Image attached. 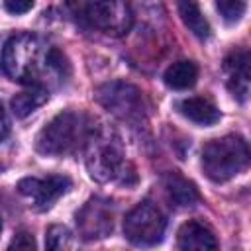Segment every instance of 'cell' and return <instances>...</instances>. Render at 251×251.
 Listing matches in <instances>:
<instances>
[{"label":"cell","instance_id":"6da1fadb","mask_svg":"<svg viewBox=\"0 0 251 251\" xmlns=\"http://www.w3.org/2000/svg\"><path fill=\"white\" fill-rule=\"evenodd\" d=\"M0 65L4 75L14 82L45 90L61 84L71 73L67 57L33 33L12 35L4 43Z\"/></svg>","mask_w":251,"mask_h":251},{"label":"cell","instance_id":"7a4b0ae2","mask_svg":"<svg viewBox=\"0 0 251 251\" xmlns=\"http://www.w3.org/2000/svg\"><path fill=\"white\" fill-rule=\"evenodd\" d=\"M90 135L88 122L82 114L65 110L57 114L35 137V149L41 155H67L86 145Z\"/></svg>","mask_w":251,"mask_h":251},{"label":"cell","instance_id":"3957f363","mask_svg":"<svg viewBox=\"0 0 251 251\" xmlns=\"http://www.w3.org/2000/svg\"><path fill=\"white\" fill-rule=\"evenodd\" d=\"M249 165V147L241 135H224L212 139L202 149V169L214 182H226L237 176Z\"/></svg>","mask_w":251,"mask_h":251},{"label":"cell","instance_id":"277c9868","mask_svg":"<svg viewBox=\"0 0 251 251\" xmlns=\"http://www.w3.org/2000/svg\"><path fill=\"white\" fill-rule=\"evenodd\" d=\"M116 137L102 135L90 131L88 135V153H86V167L92 178L98 182H108V180H124L126 182V169L127 163L124 159V153L120 145L116 143Z\"/></svg>","mask_w":251,"mask_h":251},{"label":"cell","instance_id":"5b68a950","mask_svg":"<svg viewBox=\"0 0 251 251\" xmlns=\"http://www.w3.org/2000/svg\"><path fill=\"white\" fill-rule=\"evenodd\" d=\"M165 216L149 200L137 204L124 220V235L129 243L137 247H151L161 243L165 235Z\"/></svg>","mask_w":251,"mask_h":251},{"label":"cell","instance_id":"8992f818","mask_svg":"<svg viewBox=\"0 0 251 251\" xmlns=\"http://www.w3.org/2000/svg\"><path fill=\"white\" fill-rule=\"evenodd\" d=\"M75 8L88 25L108 35H124L133 24L131 8L126 2H82Z\"/></svg>","mask_w":251,"mask_h":251},{"label":"cell","instance_id":"52a82bcc","mask_svg":"<svg viewBox=\"0 0 251 251\" xmlns=\"http://www.w3.org/2000/svg\"><path fill=\"white\" fill-rule=\"evenodd\" d=\"M98 102L126 122H139L143 118V96L141 92L126 82H108L96 92Z\"/></svg>","mask_w":251,"mask_h":251},{"label":"cell","instance_id":"ba28073f","mask_svg":"<svg viewBox=\"0 0 251 251\" xmlns=\"http://www.w3.org/2000/svg\"><path fill=\"white\" fill-rule=\"evenodd\" d=\"M76 229L84 241L108 237L114 229L112 206L102 198H90L76 212Z\"/></svg>","mask_w":251,"mask_h":251},{"label":"cell","instance_id":"9c48e42d","mask_svg":"<svg viewBox=\"0 0 251 251\" xmlns=\"http://www.w3.org/2000/svg\"><path fill=\"white\" fill-rule=\"evenodd\" d=\"M71 188V178L65 175H49L47 178H22L18 182V192L33 200L39 210L49 208L59 196H63Z\"/></svg>","mask_w":251,"mask_h":251},{"label":"cell","instance_id":"30bf717a","mask_svg":"<svg viewBox=\"0 0 251 251\" xmlns=\"http://www.w3.org/2000/svg\"><path fill=\"white\" fill-rule=\"evenodd\" d=\"M224 73H226V84H227L229 92L239 102H245L249 96V80H251L249 51H245V49L231 51L224 59Z\"/></svg>","mask_w":251,"mask_h":251},{"label":"cell","instance_id":"8fae6325","mask_svg":"<svg viewBox=\"0 0 251 251\" xmlns=\"http://www.w3.org/2000/svg\"><path fill=\"white\" fill-rule=\"evenodd\" d=\"M176 241L180 251H218V241L212 229L196 220H188L180 226Z\"/></svg>","mask_w":251,"mask_h":251},{"label":"cell","instance_id":"7c38bea8","mask_svg":"<svg viewBox=\"0 0 251 251\" xmlns=\"http://www.w3.org/2000/svg\"><path fill=\"white\" fill-rule=\"evenodd\" d=\"M163 186H165V192L169 196V200L176 206V208H188V206H194L198 202V190L196 186L186 180L182 175L178 173H169L163 180Z\"/></svg>","mask_w":251,"mask_h":251},{"label":"cell","instance_id":"4fadbf2b","mask_svg":"<svg viewBox=\"0 0 251 251\" xmlns=\"http://www.w3.org/2000/svg\"><path fill=\"white\" fill-rule=\"evenodd\" d=\"M178 110L184 118H188L194 124L200 126H212L220 120V110L202 96H192V98H184L178 102Z\"/></svg>","mask_w":251,"mask_h":251},{"label":"cell","instance_id":"5bb4252c","mask_svg":"<svg viewBox=\"0 0 251 251\" xmlns=\"http://www.w3.org/2000/svg\"><path fill=\"white\" fill-rule=\"evenodd\" d=\"M163 78H165V84L173 90H188L196 84L198 67L192 61H176L165 71Z\"/></svg>","mask_w":251,"mask_h":251},{"label":"cell","instance_id":"9a60e30c","mask_svg":"<svg viewBox=\"0 0 251 251\" xmlns=\"http://www.w3.org/2000/svg\"><path fill=\"white\" fill-rule=\"evenodd\" d=\"M49 98V90L45 88H29L12 98V112L18 118H25L31 112H35L39 106H43Z\"/></svg>","mask_w":251,"mask_h":251},{"label":"cell","instance_id":"2e32d148","mask_svg":"<svg viewBox=\"0 0 251 251\" xmlns=\"http://www.w3.org/2000/svg\"><path fill=\"white\" fill-rule=\"evenodd\" d=\"M178 12H180V18H182L184 25L196 37H200V39L210 37V31H212L210 29V24L204 18V14L200 12L198 4H194V2H182V4H178Z\"/></svg>","mask_w":251,"mask_h":251},{"label":"cell","instance_id":"e0dca14e","mask_svg":"<svg viewBox=\"0 0 251 251\" xmlns=\"http://www.w3.org/2000/svg\"><path fill=\"white\" fill-rule=\"evenodd\" d=\"M71 241V233L65 226H51L45 233V251H67Z\"/></svg>","mask_w":251,"mask_h":251},{"label":"cell","instance_id":"ac0fdd59","mask_svg":"<svg viewBox=\"0 0 251 251\" xmlns=\"http://www.w3.org/2000/svg\"><path fill=\"white\" fill-rule=\"evenodd\" d=\"M247 4L245 2H239V0H224V2H216V10L222 14V18L226 22H237L243 12H245Z\"/></svg>","mask_w":251,"mask_h":251},{"label":"cell","instance_id":"d6986e66","mask_svg":"<svg viewBox=\"0 0 251 251\" xmlns=\"http://www.w3.org/2000/svg\"><path fill=\"white\" fill-rule=\"evenodd\" d=\"M8 251H35V239H33V235L29 231H25V229L18 231L12 237V241L8 245Z\"/></svg>","mask_w":251,"mask_h":251},{"label":"cell","instance_id":"ffe728a7","mask_svg":"<svg viewBox=\"0 0 251 251\" xmlns=\"http://www.w3.org/2000/svg\"><path fill=\"white\" fill-rule=\"evenodd\" d=\"M4 8L10 14H25V12H29L33 8V2H20V0H16V2H4Z\"/></svg>","mask_w":251,"mask_h":251},{"label":"cell","instance_id":"44dd1931","mask_svg":"<svg viewBox=\"0 0 251 251\" xmlns=\"http://www.w3.org/2000/svg\"><path fill=\"white\" fill-rule=\"evenodd\" d=\"M8 131H10V122H8V116H6V112L0 104V141L8 135Z\"/></svg>","mask_w":251,"mask_h":251},{"label":"cell","instance_id":"7402d4cb","mask_svg":"<svg viewBox=\"0 0 251 251\" xmlns=\"http://www.w3.org/2000/svg\"><path fill=\"white\" fill-rule=\"evenodd\" d=\"M0 229H2V222H0Z\"/></svg>","mask_w":251,"mask_h":251},{"label":"cell","instance_id":"603a6c76","mask_svg":"<svg viewBox=\"0 0 251 251\" xmlns=\"http://www.w3.org/2000/svg\"><path fill=\"white\" fill-rule=\"evenodd\" d=\"M0 171H2V165H0Z\"/></svg>","mask_w":251,"mask_h":251}]
</instances>
